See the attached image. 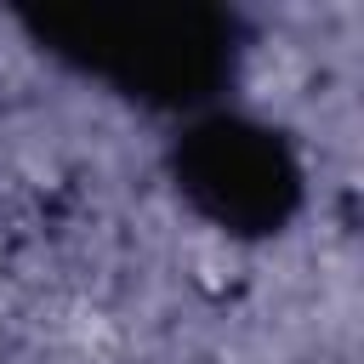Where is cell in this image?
Masks as SVG:
<instances>
[{"label":"cell","mask_w":364,"mask_h":364,"mask_svg":"<svg viewBox=\"0 0 364 364\" xmlns=\"http://www.w3.org/2000/svg\"><path fill=\"white\" fill-rule=\"evenodd\" d=\"M68 57L91 74L159 97V102H199L205 85L233 57V23L199 6H91V11H51L40 23Z\"/></svg>","instance_id":"obj_1"},{"label":"cell","mask_w":364,"mask_h":364,"mask_svg":"<svg viewBox=\"0 0 364 364\" xmlns=\"http://www.w3.org/2000/svg\"><path fill=\"white\" fill-rule=\"evenodd\" d=\"M182 188L233 233H267L296 205V159L279 131L250 119H205L182 142Z\"/></svg>","instance_id":"obj_2"}]
</instances>
